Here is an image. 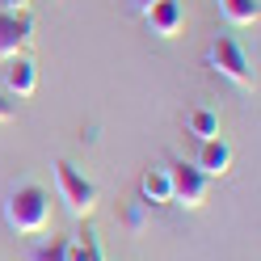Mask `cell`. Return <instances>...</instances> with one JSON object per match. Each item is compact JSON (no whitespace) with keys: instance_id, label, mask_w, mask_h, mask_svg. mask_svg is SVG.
Masks as SVG:
<instances>
[{"instance_id":"obj_1","label":"cell","mask_w":261,"mask_h":261,"mask_svg":"<svg viewBox=\"0 0 261 261\" xmlns=\"http://www.w3.org/2000/svg\"><path fill=\"white\" fill-rule=\"evenodd\" d=\"M5 223L17 236H38L51 223V198L42 186H17L5 198Z\"/></svg>"},{"instance_id":"obj_2","label":"cell","mask_w":261,"mask_h":261,"mask_svg":"<svg viewBox=\"0 0 261 261\" xmlns=\"http://www.w3.org/2000/svg\"><path fill=\"white\" fill-rule=\"evenodd\" d=\"M55 186H59V198L68 202V211H72L76 219L93 215V206H97V186L72 165V160H55Z\"/></svg>"},{"instance_id":"obj_3","label":"cell","mask_w":261,"mask_h":261,"mask_svg":"<svg viewBox=\"0 0 261 261\" xmlns=\"http://www.w3.org/2000/svg\"><path fill=\"white\" fill-rule=\"evenodd\" d=\"M206 63L223 80H232V85H240V89H253V63H249V55H244V46L236 38H215L211 51H206Z\"/></svg>"},{"instance_id":"obj_4","label":"cell","mask_w":261,"mask_h":261,"mask_svg":"<svg viewBox=\"0 0 261 261\" xmlns=\"http://www.w3.org/2000/svg\"><path fill=\"white\" fill-rule=\"evenodd\" d=\"M169 186H173V202L194 211V206H202V202H206L211 177H206L198 165H190V160H177V165L169 169Z\"/></svg>"},{"instance_id":"obj_5","label":"cell","mask_w":261,"mask_h":261,"mask_svg":"<svg viewBox=\"0 0 261 261\" xmlns=\"http://www.w3.org/2000/svg\"><path fill=\"white\" fill-rule=\"evenodd\" d=\"M30 42H34V17H30V9H25V13L0 9V59L25 55Z\"/></svg>"},{"instance_id":"obj_6","label":"cell","mask_w":261,"mask_h":261,"mask_svg":"<svg viewBox=\"0 0 261 261\" xmlns=\"http://www.w3.org/2000/svg\"><path fill=\"white\" fill-rule=\"evenodd\" d=\"M143 17H148V30L156 38H177L186 25V9H181V0H156Z\"/></svg>"},{"instance_id":"obj_7","label":"cell","mask_w":261,"mask_h":261,"mask_svg":"<svg viewBox=\"0 0 261 261\" xmlns=\"http://www.w3.org/2000/svg\"><path fill=\"white\" fill-rule=\"evenodd\" d=\"M5 89L17 93V97H34V89H38V68H34V59H30V55H13V59L5 63Z\"/></svg>"},{"instance_id":"obj_8","label":"cell","mask_w":261,"mask_h":261,"mask_svg":"<svg viewBox=\"0 0 261 261\" xmlns=\"http://www.w3.org/2000/svg\"><path fill=\"white\" fill-rule=\"evenodd\" d=\"M206 177H223V173H232V143H223L219 135L215 139H202V152L198 160H194Z\"/></svg>"},{"instance_id":"obj_9","label":"cell","mask_w":261,"mask_h":261,"mask_svg":"<svg viewBox=\"0 0 261 261\" xmlns=\"http://www.w3.org/2000/svg\"><path fill=\"white\" fill-rule=\"evenodd\" d=\"M139 198L148 206H160V202H173V186H169V169H148L139 177Z\"/></svg>"},{"instance_id":"obj_10","label":"cell","mask_w":261,"mask_h":261,"mask_svg":"<svg viewBox=\"0 0 261 261\" xmlns=\"http://www.w3.org/2000/svg\"><path fill=\"white\" fill-rule=\"evenodd\" d=\"M68 261H101V244H97V232L89 223L76 236H68Z\"/></svg>"},{"instance_id":"obj_11","label":"cell","mask_w":261,"mask_h":261,"mask_svg":"<svg viewBox=\"0 0 261 261\" xmlns=\"http://www.w3.org/2000/svg\"><path fill=\"white\" fill-rule=\"evenodd\" d=\"M219 9H223V17L232 25H257V17H261L257 0H219Z\"/></svg>"},{"instance_id":"obj_12","label":"cell","mask_w":261,"mask_h":261,"mask_svg":"<svg viewBox=\"0 0 261 261\" xmlns=\"http://www.w3.org/2000/svg\"><path fill=\"white\" fill-rule=\"evenodd\" d=\"M186 126H190L194 139H215L219 135V114L215 110H194L190 118H186Z\"/></svg>"},{"instance_id":"obj_13","label":"cell","mask_w":261,"mask_h":261,"mask_svg":"<svg viewBox=\"0 0 261 261\" xmlns=\"http://www.w3.org/2000/svg\"><path fill=\"white\" fill-rule=\"evenodd\" d=\"M30 261H68V236H51L30 249Z\"/></svg>"},{"instance_id":"obj_14","label":"cell","mask_w":261,"mask_h":261,"mask_svg":"<svg viewBox=\"0 0 261 261\" xmlns=\"http://www.w3.org/2000/svg\"><path fill=\"white\" fill-rule=\"evenodd\" d=\"M5 9H9V13H25L30 0H5Z\"/></svg>"},{"instance_id":"obj_15","label":"cell","mask_w":261,"mask_h":261,"mask_svg":"<svg viewBox=\"0 0 261 261\" xmlns=\"http://www.w3.org/2000/svg\"><path fill=\"white\" fill-rule=\"evenodd\" d=\"M13 118V101H5V97H0V122H9Z\"/></svg>"},{"instance_id":"obj_16","label":"cell","mask_w":261,"mask_h":261,"mask_svg":"<svg viewBox=\"0 0 261 261\" xmlns=\"http://www.w3.org/2000/svg\"><path fill=\"white\" fill-rule=\"evenodd\" d=\"M130 5H135V9H139V13H148V9H152V5H156V0H130Z\"/></svg>"}]
</instances>
